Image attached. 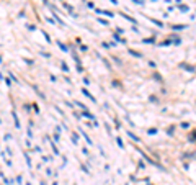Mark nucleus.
Listing matches in <instances>:
<instances>
[{"instance_id": "1", "label": "nucleus", "mask_w": 196, "mask_h": 185, "mask_svg": "<svg viewBox=\"0 0 196 185\" xmlns=\"http://www.w3.org/2000/svg\"><path fill=\"white\" fill-rule=\"evenodd\" d=\"M82 93H83V95H87V97H88V98H90V100H93V102H95V98H93V97H92V95H90V92H88V90H87V88H82Z\"/></svg>"}, {"instance_id": "2", "label": "nucleus", "mask_w": 196, "mask_h": 185, "mask_svg": "<svg viewBox=\"0 0 196 185\" xmlns=\"http://www.w3.org/2000/svg\"><path fill=\"white\" fill-rule=\"evenodd\" d=\"M57 44H59V48H61L62 51H65V52H67V48H65V44H62V43H57Z\"/></svg>"}, {"instance_id": "3", "label": "nucleus", "mask_w": 196, "mask_h": 185, "mask_svg": "<svg viewBox=\"0 0 196 185\" xmlns=\"http://www.w3.org/2000/svg\"><path fill=\"white\" fill-rule=\"evenodd\" d=\"M114 39H116V41H119V43H124V39H121L118 35H114Z\"/></svg>"}, {"instance_id": "4", "label": "nucleus", "mask_w": 196, "mask_h": 185, "mask_svg": "<svg viewBox=\"0 0 196 185\" xmlns=\"http://www.w3.org/2000/svg\"><path fill=\"white\" fill-rule=\"evenodd\" d=\"M116 141H118V144H119V148H123V146H124V144H123V141H121V138H118Z\"/></svg>"}, {"instance_id": "5", "label": "nucleus", "mask_w": 196, "mask_h": 185, "mask_svg": "<svg viewBox=\"0 0 196 185\" xmlns=\"http://www.w3.org/2000/svg\"><path fill=\"white\" fill-rule=\"evenodd\" d=\"M131 54H132V56H137V57H141V54H139V52H136V51H129Z\"/></svg>"}, {"instance_id": "6", "label": "nucleus", "mask_w": 196, "mask_h": 185, "mask_svg": "<svg viewBox=\"0 0 196 185\" xmlns=\"http://www.w3.org/2000/svg\"><path fill=\"white\" fill-rule=\"evenodd\" d=\"M155 133H157V129H154V128H152V129H149V134H155Z\"/></svg>"}, {"instance_id": "7", "label": "nucleus", "mask_w": 196, "mask_h": 185, "mask_svg": "<svg viewBox=\"0 0 196 185\" xmlns=\"http://www.w3.org/2000/svg\"><path fill=\"white\" fill-rule=\"evenodd\" d=\"M111 3H118V0H111Z\"/></svg>"}, {"instance_id": "8", "label": "nucleus", "mask_w": 196, "mask_h": 185, "mask_svg": "<svg viewBox=\"0 0 196 185\" xmlns=\"http://www.w3.org/2000/svg\"><path fill=\"white\" fill-rule=\"evenodd\" d=\"M43 2H44V3H47V0H43Z\"/></svg>"}]
</instances>
